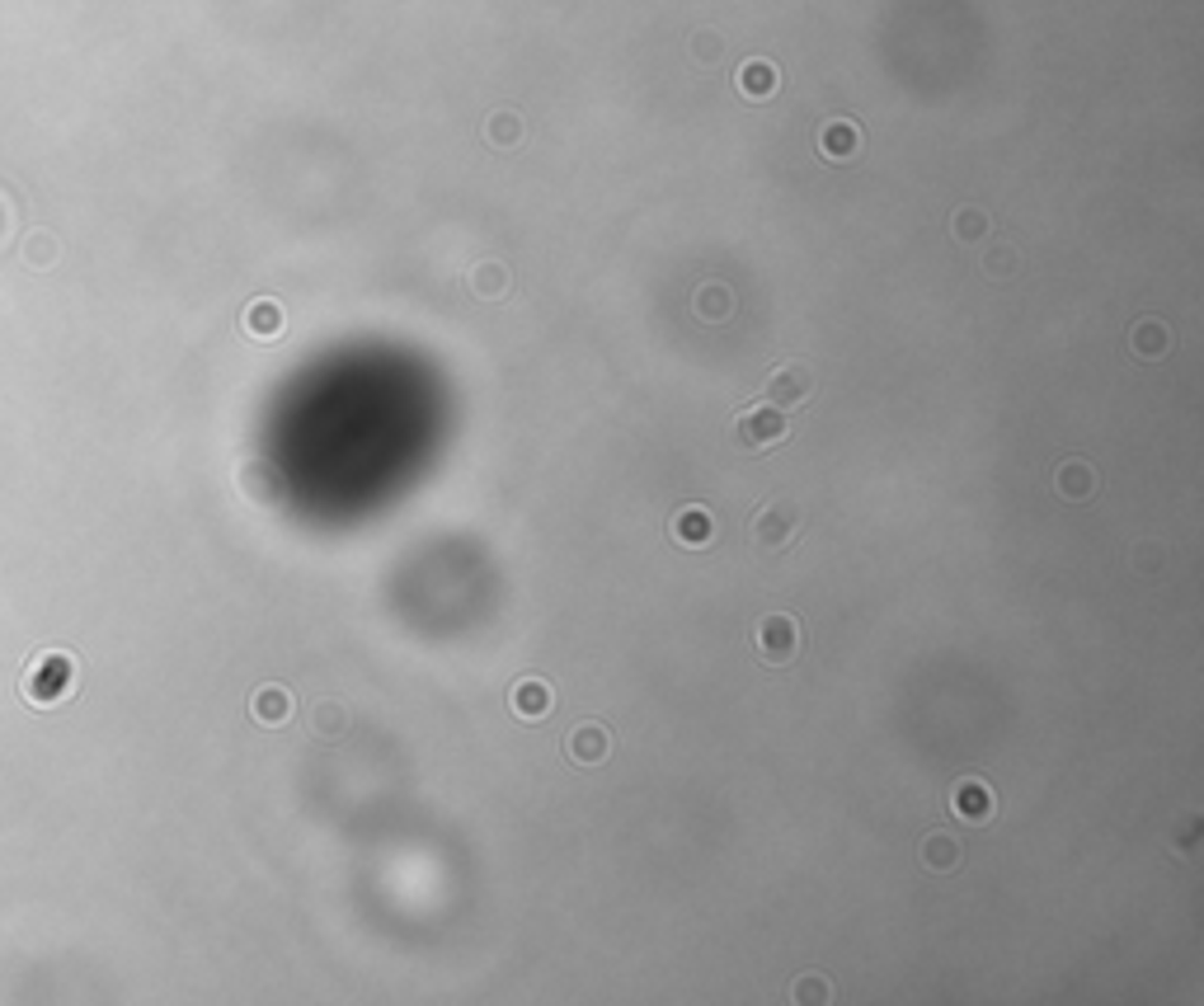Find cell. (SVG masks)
<instances>
[{
  "label": "cell",
  "mask_w": 1204,
  "mask_h": 1006,
  "mask_svg": "<svg viewBox=\"0 0 1204 1006\" xmlns=\"http://www.w3.org/2000/svg\"><path fill=\"white\" fill-rule=\"evenodd\" d=\"M76 692V654L67 649H38L19 672V696L29 706H57Z\"/></svg>",
  "instance_id": "6da1fadb"
},
{
  "label": "cell",
  "mask_w": 1204,
  "mask_h": 1006,
  "mask_svg": "<svg viewBox=\"0 0 1204 1006\" xmlns=\"http://www.w3.org/2000/svg\"><path fill=\"white\" fill-rule=\"evenodd\" d=\"M306 725H311L315 739L339 743L348 734V706L339 696H320V701H311V710H306Z\"/></svg>",
  "instance_id": "5bb4252c"
},
{
  "label": "cell",
  "mask_w": 1204,
  "mask_h": 1006,
  "mask_svg": "<svg viewBox=\"0 0 1204 1006\" xmlns=\"http://www.w3.org/2000/svg\"><path fill=\"white\" fill-rule=\"evenodd\" d=\"M669 536H673V545H683V551H706V545L716 541V518H711V509H701V504H683V509L669 518Z\"/></svg>",
  "instance_id": "9c48e42d"
},
{
  "label": "cell",
  "mask_w": 1204,
  "mask_h": 1006,
  "mask_svg": "<svg viewBox=\"0 0 1204 1006\" xmlns=\"http://www.w3.org/2000/svg\"><path fill=\"white\" fill-rule=\"evenodd\" d=\"M790 1002H800V1006H828V1002H833V983H828L823 973H800L795 983H790Z\"/></svg>",
  "instance_id": "603a6c76"
},
{
  "label": "cell",
  "mask_w": 1204,
  "mask_h": 1006,
  "mask_svg": "<svg viewBox=\"0 0 1204 1006\" xmlns=\"http://www.w3.org/2000/svg\"><path fill=\"white\" fill-rule=\"evenodd\" d=\"M1171 344H1176V335L1167 330V320H1138V324H1129V358H1138V362H1162L1171 353Z\"/></svg>",
  "instance_id": "8fae6325"
},
{
  "label": "cell",
  "mask_w": 1204,
  "mask_h": 1006,
  "mask_svg": "<svg viewBox=\"0 0 1204 1006\" xmlns=\"http://www.w3.org/2000/svg\"><path fill=\"white\" fill-rule=\"evenodd\" d=\"M814 367L810 362H781V367L772 371L763 382V400L767 405H776V409H800V405H810V395H814Z\"/></svg>",
  "instance_id": "5b68a950"
},
{
  "label": "cell",
  "mask_w": 1204,
  "mask_h": 1006,
  "mask_svg": "<svg viewBox=\"0 0 1204 1006\" xmlns=\"http://www.w3.org/2000/svg\"><path fill=\"white\" fill-rule=\"evenodd\" d=\"M922 866L932 875H955L964 866V846L955 833H927L922 837Z\"/></svg>",
  "instance_id": "9a60e30c"
},
{
  "label": "cell",
  "mask_w": 1204,
  "mask_h": 1006,
  "mask_svg": "<svg viewBox=\"0 0 1204 1006\" xmlns=\"http://www.w3.org/2000/svg\"><path fill=\"white\" fill-rule=\"evenodd\" d=\"M692 311L706 324H725L734 315V288L730 282H701L692 297Z\"/></svg>",
  "instance_id": "ac0fdd59"
},
{
  "label": "cell",
  "mask_w": 1204,
  "mask_h": 1006,
  "mask_svg": "<svg viewBox=\"0 0 1204 1006\" xmlns=\"http://www.w3.org/2000/svg\"><path fill=\"white\" fill-rule=\"evenodd\" d=\"M979 268H984L993 282H1007V278H1017L1021 273V250L1017 245H993V250L979 255Z\"/></svg>",
  "instance_id": "44dd1931"
},
{
  "label": "cell",
  "mask_w": 1204,
  "mask_h": 1006,
  "mask_svg": "<svg viewBox=\"0 0 1204 1006\" xmlns=\"http://www.w3.org/2000/svg\"><path fill=\"white\" fill-rule=\"evenodd\" d=\"M950 814L960 823H988L997 814V795L984 776H960L950 786Z\"/></svg>",
  "instance_id": "52a82bcc"
},
{
  "label": "cell",
  "mask_w": 1204,
  "mask_h": 1006,
  "mask_svg": "<svg viewBox=\"0 0 1204 1006\" xmlns=\"http://www.w3.org/2000/svg\"><path fill=\"white\" fill-rule=\"evenodd\" d=\"M752 654L767 663V668H790V663L800 659V640H805V630H800V616L795 612H767L758 616V625H752Z\"/></svg>",
  "instance_id": "3957f363"
},
{
  "label": "cell",
  "mask_w": 1204,
  "mask_h": 1006,
  "mask_svg": "<svg viewBox=\"0 0 1204 1006\" xmlns=\"http://www.w3.org/2000/svg\"><path fill=\"white\" fill-rule=\"evenodd\" d=\"M250 715H255L264 729H283L292 719V692L288 687H278V683L255 687V696H250Z\"/></svg>",
  "instance_id": "4fadbf2b"
},
{
  "label": "cell",
  "mask_w": 1204,
  "mask_h": 1006,
  "mask_svg": "<svg viewBox=\"0 0 1204 1006\" xmlns=\"http://www.w3.org/2000/svg\"><path fill=\"white\" fill-rule=\"evenodd\" d=\"M861 150V128L852 123V118H833V123H823L819 128V156L823 161H852Z\"/></svg>",
  "instance_id": "7c38bea8"
},
{
  "label": "cell",
  "mask_w": 1204,
  "mask_h": 1006,
  "mask_svg": "<svg viewBox=\"0 0 1204 1006\" xmlns=\"http://www.w3.org/2000/svg\"><path fill=\"white\" fill-rule=\"evenodd\" d=\"M805 532V513L790 498H767L763 509L748 518V545L758 556H790Z\"/></svg>",
  "instance_id": "7a4b0ae2"
},
{
  "label": "cell",
  "mask_w": 1204,
  "mask_h": 1006,
  "mask_svg": "<svg viewBox=\"0 0 1204 1006\" xmlns=\"http://www.w3.org/2000/svg\"><path fill=\"white\" fill-rule=\"evenodd\" d=\"M551 706H556V692H551V683L546 677H518V683L509 687V710L518 719H546L551 715Z\"/></svg>",
  "instance_id": "30bf717a"
},
{
  "label": "cell",
  "mask_w": 1204,
  "mask_h": 1006,
  "mask_svg": "<svg viewBox=\"0 0 1204 1006\" xmlns=\"http://www.w3.org/2000/svg\"><path fill=\"white\" fill-rule=\"evenodd\" d=\"M509 288H513V278H509V268L499 264V259H485V264L471 268V292L480 301H504L509 297Z\"/></svg>",
  "instance_id": "ffe728a7"
},
{
  "label": "cell",
  "mask_w": 1204,
  "mask_h": 1006,
  "mask_svg": "<svg viewBox=\"0 0 1204 1006\" xmlns=\"http://www.w3.org/2000/svg\"><path fill=\"white\" fill-rule=\"evenodd\" d=\"M720 52H725V38H720L716 29H696V34H692V61H696V67H701V71L716 67Z\"/></svg>",
  "instance_id": "cb8c5ba5"
},
{
  "label": "cell",
  "mask_w": 1204,
  "mask_h": 1006,
  "mask_svg": "<svg viewBox=\"0 0 1204 1006\" xmlns=\"http://www.w3.org/2000/svg\"><path fill=\"white\" fill-rule=\"evenodd\" d=\"M574 767H584V772H593V767H602L607 757H612V729L602 725V719H579V725L565 734V748H560Z\"/></svg>",
  "instance_id": "8992f818"
},
{
  "label": "cell",
  "mask_w": 1204,
  "mask_h": 1006,
  "mask_svg": "<svg viewBox=\"0 0 1204 1006\" xmlns=\"http://www.w3.org/2000/svg\"><path fill=\"white\" fill-rule=\"evenodd\" d=\"M790 438V414L776 405H748L734 414V442H739L743 451H772L781 447V442Z\"/></svg>",
  "instance_id": "277c9868"
},
{
  "label": "cell",
  "mask_w": 1204,
  "mask_h": 1006,
  "mask_svg": "<svg viewBox=\"0 0 1204 1006\" xmlns=\"http://www.w3.org/2000/svg\"><path fill=\"white\" fill-rule=\"evenodd\" d=\"M241 324H245V335H250V339H278L283 324H288V315H283V301L255 297L250 306H245Z\"/></svg>",
  "instance_id": "e0dca14e"
},
{
  "label": "cell",
  "mask_w": 1204,
  "mask_h": 1006,
  "mask_svg": "<svg viewBox=\"0 0 1204 1006\" xmlns=\"http://www.w3.org/2000/svg\"><path fill=\"white\" fill-rule=\"evenodd\" d=\"M988 226H993V221H988L984 208H955V217H950V235L960 245H979L988 235Z\"/></svg>",
  "instance_id": "7402d4cb"
},
{
  "label": "cell",
  "mask_w": 1204,
  "mask_h": 1006,
  "mask_svg": "<svg viewBox=\"0 0 1204 1006\" xmlns=\"http://www.w3.org/2000/svg\"><path fill=\"white\" fill-rule=\"evenodd\" d=\"M734 85H739L743 99H752V104H763V99H772L776 85H781V76H776V67L767 57H748L739 67V76H734Z\"/></svg>",
  "instance_id": "2e32d148"
},
{
  "label": "cell",
  "mask_w": 1204,
  "mask_h": 1006,
  "mask_svg": "<svg viewBox=\"0 0 1204 1006\" xmlns=\"http://www.w3.org/2000/svg\"><path fill=\"white\" fill-rule=\"evenodd\" d=\"M1101 489V475L1091 462H1082V456H1064V462L1054 466V494L1064 498V504H1087V498H1096Z\"/></svg>",
  "instance_id": "ba28073f"
},
{
  "label": "cell",
  "mask_w": 1204,
  "mask_h": 1006,
  "mask_svg": "<svg viewBox=\"0 0 1204 1006\" xmlns=\"http://www.w3.org/2000/svg\"><path fill=\"white\" fill-rule=\"evenodd\" d=\"M480 137H485L494 150H513L522 137H527V123H522V114H518V108H494V114L485 118V128H480Z\"/></svg>",
  "instance_id": "d6986e66"
}]
</instances>
